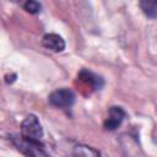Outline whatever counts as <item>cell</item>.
<instances>
[{
	"mask_svg": "<svg viewBox=\"0 0 157 157\" xmlns=\"http://www.w3.org/2000/svg\"><path fill=\"white\" fill-rule=\"evenodd\" d=\"M12 142L16 146V148L26 157H50L49 153L43 148L40 141H33L18 136V137H13Z\"/></svg>",
	"mask_w": 157,
	"mask_h": 157,
	"instance_id": "cell-1",
	"label": "cell"
},
{
	"mask_svg": "<svg viewBox=\"0 0 157 157\" xmlns=\"http://www.w3.org/2000/svg\"><path fill=\"white\" fill-rule=\"evenodd\" d=\"M21 136L33 141H40L43 137V128L38 118L33 114L27 115L21 123Z\"/></svg>",
	"mask_w": 157,
	"mask_h": 157,
	"instance_id": "cell-2",
	"label": "cell"
},
{
	"mask_svg": "<svg viewBox=\"0 0 157 157\" xmlns=\"http://www.w3.org/2000/svg\"><path fill=\"white\" fill-rule=\"evenodd\" d=\"M48 101L56 108L67 109L75 103V93L69 88H58L49 94Z\"/></svg>",
	"mask_w": 157,
	"mask_h": 157,
	"instance_id": "cell-3",
	"label": "cell"
},
{
	"mask_svg": "<svg viewBox=\"0 0 157 157\" xmlns=\"http://www.w3.org/2000/svg\"><path fill=\"white\" fill-rule=\"evenodd\" d=\"M125 118V112L121 107L114 105L108 110V117L104 120V128L107 130H115Z\"/></svg>",
	"mask_w": 157,
	"mask_h": 157,
	"instance_id": "cell-4",
	"label": "cell"
},
{
	"mask_svg": "<svg viewBox=\"0 0 157 157\" xmlns=\"http://www.w3.org/2000/svg\"><path fill=\"white\" fill-rule=\"evenodd\" d=\"M42 45L50 52L59 53L65 49V40L59 34L48 33V34L43 36V38H42Z\"/></svg>",
	"mask_w": 157,
	"mask_h": 157,
	"instance_id": "cell-5",
	"label": "cell"
},
{
	"mask_svg": "<svg viewBox=\"0 0 157 157\" xmlns=\"http://www.w3.org/2000/svg\"><path fill=\"white\" fill-rule=\"evenodd\" d=\"M78 78L86 85H90L92 90H99L103 86V80L90 70H81V72L78 74Z\"/></svg>",
	"mask_w": 157,
	"mask_h": 157,
	"instance_id": "cell-6",
	"label": "cell"
},
{
	"mask_svg": "<svg viewBox=\"0 0 157 157\" xmlns=\"http://www.w3.org/2000/svg\"><path fill=\"white\" fill-rule=\"evenodd\" d=\"M140 7L148 18H157V0L140 1Z\"/></svg>",
	"mask_w": 157,
	"mask_h": 157,
	"instance_id": "cell-7",
	"label": "cell"
},
{
	"mask_svg": "<svg viewBox=\"0 0 157 157\" xmlns=\"http://www.w3.org/2000/svg\"><path fill=\"white\" fill-rule=\"evenodd\" d=\"M23 9L29 13H38L42 10V4L34 0H28L23 4Z\"/></svg>",
	"mask_w": 157,
	"mask_h": 157,
	"instance_id": "cell-8",
	"label": "cell"
}]
</instances>
